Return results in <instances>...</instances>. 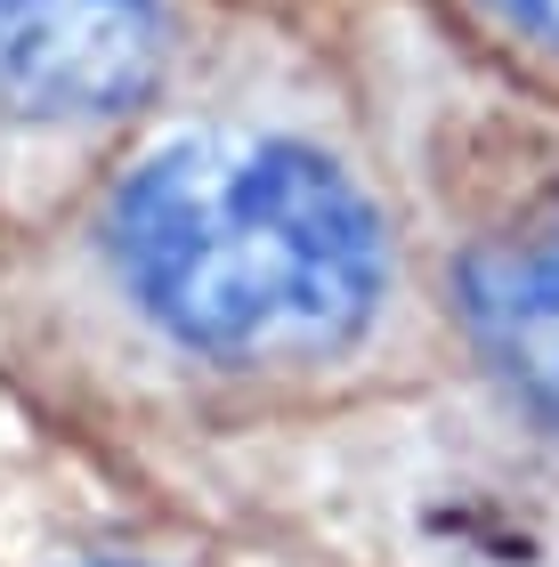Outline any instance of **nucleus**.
Returning <instances> with one entry per match:
<instances>
[{"label":"nucleus","instance_id":"1","mask_svg":"<svg viewBox=\"0 0 559 567\" xmlns=\"http://www.w3.org/2000/svg\"><path fill=\"white\" fill-rule=\"evenodd\" d=\"M106 236L146 317L227 365L349 349L390 284V244L358 178L292 138L155 154L122 187Z\"/></svg>","mask_w":559,"mask_h":567},{"label":"nucleus","instance_id":"2","mask_svg":"<svg viewBox=\"0 0 559 567\" xmlns=\"http://www.w3.org/2000/svg\"><path fill=\"white\" fill-rule=\"evenodd\" d=\"M155 0H0V114L97 122L155 90Z\"/></svg>","mask_w":559,"mask_h":567},{"label":"nucleus","instance_id":"3","mask_svg":"<svg viewBox=\"0 0 559 567\" xmlns=\"http://www.w3.org/2000/svg\"><path fill=\"white\" fill-rule=\"evenodd\" d=\"M463 308H470L487 357L503 365V381L559 430V203L527 236L470 251Z\"/></svg>","mask_w":559,"mask_h":567},{"label":"nucleus","instance_id":"4","mask_svg":"<svg viewBox=\"0 0 559 567\" xmlns=\"http://www.w3.org/2000/svg\"><path fill=\"white\" fill-rule=\"evenodd\" d=\"M495 24H511V33H527L536 49H559V0H478Z\"/></svg>","mask_w":559,"mask_h":567}]
</instances>
